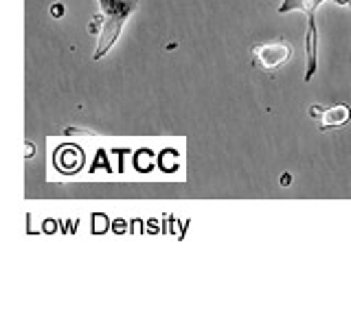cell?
Instances as JSON below:
<instances>
[{
  "label": "cell",
  "instance_id": "cell-1",
  "mask_svg": "<svg viewBox=\"0 0 351 329\" xmlns=\"http://www.w3.org/2000/svg\"><path fill=\"white\" fill-rule=\"evenodd\" d=\"M99 7H101V33H99V42L93 55L95 60L104 58L112 49L125 20L130 18L132 11H136L138 0H99Z\"/></svg>",
  "mask_w": 351,
  "mask_h": 329
},
{
  "label": "cell",
  "instance_id": "cell-2",
  "mask_svg": "<svg viewBox=\"0 0 351 329\" xmlns=\"http://www.w3.org/2000/svg\"><path fill=\"white\" fill-rule=\"evenodd\" d=\"M323 0H283L279 5V14H288V11H303L307 16V69H305V82H310L316 73V9Z\"/></svg>",
  "mask_w": 351,
  "mask_h": 329
},
{
  "label": "cell",
  "instance_id": "cell-3",
  "mask_svg": "<svg viewBox=\"0 0 351 329\" xmlns=\"http://www.w3.org/2000/svg\"><path fill=\"white\" fill-rule=\"evenodd\" d=\"M252 55H255V64L263 71H274L283 66L292 58V47L288 42H266V44H257L252 49Z\"/></svg>",
  "mask_w": 351,
  "mask_h": 329
},
{
  "label": "cell",
  "instance_id": "cell-4",
  "mask_svg": "<svg viewBox=\"0 0 351 329\" xmlns=\"http://www.w3.org/2000/svg\"><path fill=\"white\" fill-rule=\"evenodd\" d=\"M310 114L314 119L321 121V130H332V127H343L347 121L351 119V108L349 106H334V108H321V106H312Z\"/></svg>",
  "mask_w": 351,
  "mask_h": 329
},
{
  "label": "cell",
  "instance_id": "cell-5",
  "mask_svg": "<svg viewBox=\"0 0 351 329\" xmlns=\"http://www.w3.org/2000/svg\"><path fill=\"white\" fill-rule=\"evenodd\" d=\"M51 14H53V16H62V14H64V7H62V5H55V7L51 9Z\"/></svg>",
  "mask_w": 351,
  "mask_h": 329
}]
</instances>
